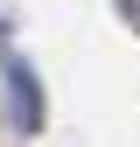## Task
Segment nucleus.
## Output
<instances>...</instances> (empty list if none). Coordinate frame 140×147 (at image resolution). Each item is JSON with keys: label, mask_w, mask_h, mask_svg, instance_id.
<instances>
[{"label": "nucleus", "mask_w": 140, "mask_h": 147, "mask_svg": "<svg viewBox=\"0 0 140 147\" xmlns=\"http://www.w3.org/2000/svg\"><path fill=\"white\" fill-rule=\"evenodd\" d=\"M0 70H7V98H14V126H28V133H35V126H42V84L28 77V63H0Z\"/></svg>", "instance_id": "nucleus-1"}]
</instances>
